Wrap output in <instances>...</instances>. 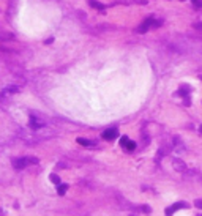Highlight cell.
Instances as JSON below:
<instances>
[{
    "label": "cell",
    "mask_w": 202,
    "mask_h": 216,
    "mask_svg": "<svg viewBox=\"0 0 202 216\" xmlns=\"http://www.w3.org/2000/svg\"><path fill=\"white\" fill-rule=\"evenodd\" d=\"M89 5H90L92 8H96V10H99V11H104V10H106V7H104L103 3L96 2V0H89Z\"/></svg>",
    "instance_id": "9c48e42d"
},
{
    "label": "cell",
    "mask_w": 202,
    "mask_h": 216,
    "mask_svg": "<svg viewBox=\"0 0 202 216\" xmlns=\"http://www.w3.org/2000/svg\"><path fill=\"white\" fill-rule=\"evenodd\" d=\"M43 126H44V122L32 115V117H30V128L33 129V131H38V129H40V128H43Z\"/></svg>",
    "instance_id": "3957f363"
},
{
    "label": "cell",
    "mask_w": 202,
    "mask_h": 216,
    "mask_svg": "<svg viewBox=\"0 0 202 216\" xmlns=\"http://www.w3.org/2000/svg\"><path fill=\"white\" fill-rule=\"evenodd\" d=\"M30 164V161H28V158H14L13 159V166H14V169H24L25 166Z\"/></svg>",
    "instance_id": "7a4b0ae2"
},
{
    "label": "cell",
    "mask_w": 202,
    "mask_h": 216,
    "mask_svg": "<svg viewBox=\"0 0 202 216\" xmlns=\"http://www.w3.org/2000/svg\"><path fill=\"white\" fill-rule=\"evenodd\" d=\"M117 136H119V131H117L115 128L106 129V131L103 133V139H106V140H112V139L117 137Z\"/></svg>",
    "instance_id": "52a82bcc"
},
{
    "label": "cell",
    "mask_w": 202,
    "mask_h": 216,
    "mask_svg": "<svg viewBox=\"0 0 202 216\" xmlns=\"http://www.w3.org/2000/svg\"><path fill=\"white\" fill-rule=\"evenodd\" d=\"M194 207H196V208H201V210H202V199L194 200Z\"/></svg>",
    "instance_id": "5bb4252c"
},
{
    "label": "cell",
    "mask_w": 202,
    "mask_h": 216,
    "mask_svg": "<svg viewBox=\"0 0 202 216\" xmlns=\"http://www.w3.org/2000/svg\"><path fill=\"white\" fill-rule=\"evenodd\" d=\"M3 40H13V35L8 33V35H3V36H0V41H3Z\"/></svg>",
    "instance_id": "9a60e30c"
},
{
    "label": "cell",
    "mask_w": 202,
    "mask_h": 216,
    "mask_svg": "<svg viewBox=\"0 0 202 216\" xmlns=\"http://www.w3.org/2000/svg\"><path fill=\"white\" fill-rule=\"evenodd\" d=\"M120 144H122V145H123L125 148L128 150V152H133V150L136 148V144H134L133 140H130L128 137H125V136H123L122 139H120Z\"/></svg>",
    "instance_id": "5b68a950"
},
{
    "label": "cell",
    "mask_w": 202,
    "mask_h": 216,
    "mask_svg": "<svg viewBox=\"0 0 202 216\" xmlns=\"http://www.w3.org/2000/svg\"><path fill=\"white\" fill-rule=\"evenodd\" d=\"M193 5L196 8H202V0H193Z\"/></svg>",
    "instance_id": "4fadbf2b"
},
{
    "label": "cell",
    "mask_w": 202,
    "mask_h": 216,
    "mask_svg": "<svg viewBox=\"0 0 202 216\" xmlns=\"http://www.w3.org/2000/svg\"><path fill=\"white\" fill-rule=\"evenodd\" d=\"M77 144H81V145H85V147H93V145H96L95 142L87 140V139H82V137H79V139H77Z\"/></svg>",
    "instance_id": "30bf717a"
},
{
    "label": "cell",
    "mask_w": 202,
    "mask_h": 216,
    "mask_svg": "<svg viewBox=\"0 0 202 216\" xmlns=\"http://www.w3.org/2000/svg\"><path fill=\"white\" fill-rule=\"evenodd\" d=\"M186 207H188V203H186V202H177V203H174L172 207H169V208L166 210V215L171 216L174 211H177V210H180V208H186Z\"/></svg>",
    "instance_id": "277c9868"
},
{
    "label": "cell",
    "mask_w": 202,
    "mask_h": 216,
    "mask_svg": "<svg viewBox=\"0 0 202 216\" xmlns=\"http://www.w3.org/2000/svg\"><path fill=\"white\" fill-rule=\"evenodd\" d=\"M180 2H185V0H180Z\"/></svg>",
    "instance_id": "e0dca14e"
},
{
    "label": "cell",
    "mask_w": 202,
    "mask_h": 216,
    "mask_svg": "<svg viewBox=\"0 0 202 216\" xmlns=\"http://www.w3.org/2000/svg\"><path fill=\"white\" fill-rule=\"evenodd\" d=\"M66 189H68V185H58V194H60V196H63V194L66 193Z\"/></svg>",
    "instance_id": "7c38bea8"
},
{
    "label": "cell",
    "mask_w": 202,
    "mask_h": 216,
    "mask_svg": "<svg viewBox=\"0 0 202 216\" xmlns=\"http://www.w3.org/2000/svg\"><path fill=\"white\" fill-rule=\"evenodd\" d=\"M161 22L160 21H155V19H145L144 22L139 25V28H137V32H140V33H144V32H147L150 27H160Z\"/></svg>",
    "instance_id": "6da1fadb"
},
{
    "label": "cell",
    "mask_w": 202,
    "mask_h": 216,
    "mask_svg": "<svg viewBox=\"0 0 202 216\" xmlns=\"http://www.w3.org/2000/svg\"><path fill=\"white\" fill-rule=\"evenodd\" d=\"M49 180H51L52 183H55V185H60V177H58V175H55V174H51Z\"/></svg>",
    "instance_id": "8fae6325"
},
{
    "label": "cell",
    "mask_w": 202,
    "mask_h": 216,
    "mask_svg": "<svg viewBox=\"0 0 202 216\" xmlns=\"http://www.w3.org/2000/svg\"><path fill=\"white\" fill-rule=\"evenodd\" d=\"M17 91H19V87H16V85H8V87L5 88L3 91H2V95H0V96H10V95L17 93Z\"/></svg>",
    "instance_id": "ba28073f"
},
{
    "label": "cell",
    "mask_w": 202,
    "mask_h": 216,
    "mask_svg": "<svg viewBox=\"0 0 202 216\" xmlns=\"http://www.w3.org/2000/svg\"><path fill=\"white\" fill-rule=\"evenodd\" d=\"M172 166H174V169L177 170V172H185V170H186L185 162L181 161V159H178V158H174V159H172Z\"/></svg>",
    "instance_id": "8992f818"
},
{
    "label": "cell",
    "mask_w": 202,
    "mask_h": 216,
    "mask_svg": "<svg viewBox=\"0 0 202 216\" xmlns=\"http://www.w3.org/2000/svg\"><path fill=\"white\" fill-rule=\"evenodd\" d=\"M142 210H144L145 213H150V207H142Z\"/></svg>",
    "instance_id": "2e32d148"
}]
</instances>
